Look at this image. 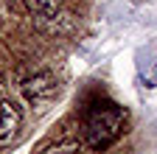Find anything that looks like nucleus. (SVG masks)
Returning <instances> with one entry per match:
<instances>
[{
  "label": "nucleus",
  "instance_id": "1",
  "mask_svg": "<svg viewBox=\"0 0 157 154\" xmlns=\"http://www.w3.org/2000/svg\"><path fill=\"white\" fill-rule=\"evenodd\" d=\"M124 123H126L124 107H118L112 101L93 104L84 115V143L95 151H101L124 134Z\"/></svg>",
  "mask_w": 157,
  "mask_h": 154
},
{
  "label": "nucleus",
  "instance_id": "2",
  "mask_svg": "<svg viewBox=\"0 0 157 154\" xmlns=\"http://www.w3.org/2000/svg\"><path fill=\"white\" fill-rule=\"evenodd\" d=\"M56 90H59V84H56V76H53V73H36V76H31V79L23 84V92H25L28 101L53 98Z\"/></svg>",
  "mask_w": 157,
  "mask_h": 154
},
{
  "label": "nucleus",
  "instance_id": "3",
  "mask_svg": "<svg viewBox=\"0 0 157 154\" xmlns=\"http://www.w3.org/2000/svg\"><path fill=\"white\" fill-rule=\"evenodd\" d=\"M20 123H23V112H20V104L6 98V101H0V143H9Z\"/></svg>",
  "mask_w": 157,
  "mask_h": 154
},
{
  "label": "nucleus",
  "instance_id": "4",
  "mask_svg": "<svg viewBox=\"0 0 157 154\" xmlns=\"http://www.w3.org/2000/svg\"><path fill=\"white\" fill-rule=\"evenodd\" d=\"M23 3H25V9L34 17H51L56 11H62L65 0H23Z\"/></svg>",
  "mask_w": 157,
  "mask_h": 154
},
{
  "label": "nucleus",
  "instance_id": "5",
  "mask_svg": "<svg viewBox=\"0 0 157 154\" xmlns=\"http://www.w3.org/2000/svg\"><path fill=\"white\" fill-rule=\"evenodd\" d=\"M82 151V140H59L53 146H45L39 154H78Z\"/></svg>",
  "mask_w": 157,
  "mask_h": 154
},
{
  "label": "nucleus",
  "instance_id": "6",
  "mask_svg": "<svg viewBox=\"0 0 157 154\" xmlns=\"http://www.w3.org/2000/svg\"><path fill=\"white\" fill-rule=\"evenodd\" d=\"M146 84L143 87H157V45H154V62H151V73L143 79Z\"/></svg>",
  "mask_w": 157,
  "mask_h": 154
},
{
  "label": "nucleus",
  "instance_id": "7",
  "mask_svg": "<svg viewBox=\"0 0 157 154\" xmlns=\"http://www.w3.org/2000/svg\"><path fill=\"white\" fill-rule=\"evenodd\" d=\"M0 81H3V79H0Z\"/></svg>",
  "mask_w": 157,
  "mask_h": 154
}]
</instances>
